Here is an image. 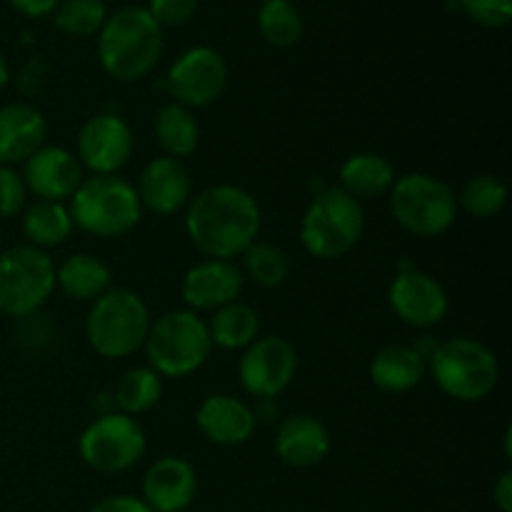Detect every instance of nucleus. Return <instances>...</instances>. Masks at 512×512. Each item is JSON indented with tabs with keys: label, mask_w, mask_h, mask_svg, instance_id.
Segmentation results:
<instances>
[{
	"label": "nucleus",
	"mask_w": 512,
	"mask_h": 512,
	"mask_svg": "<svg viewBox=\"0 0 512 512\" xmlns=\"http://www.w3.org/2000/svg\"><path fill=\"white\" fill-rule=\"evenodd\" d=\"M195 425L205 440L220 448H238L253 438L258 428L255 410L243 398L228 393H213L203 398L195 410Z\"/></svg>",
	"instance_id": "nucleus-19"
},
{
	"label": "nucleus",
	"mask_w": 512,
	"mask_h": 512,
	"mask_svg": "<svg viewBox=\"0 0 512 512\" xmlns=\"http://www.w3.org/2000/svg\"><path fill=\"white\" fill-rule=\"evenodd\" d=\"M150 323L148 303L135 290L110 288L90 303L85 338L100 358L123 360L143 350Z\"/></svg>",
	"instance_id": "nucleus-3"
},
{
	"label": "nucleus",
	"mask_w": 512,
	"mask_h": 512,
	"mask_svg": "<svg viewBox=\"0 0 512 512\" xmlns=\"http://www.w3.org/2000/svg\"><path fill=\"white\" fill-rule=\"evenodd\" d=\"M245 275L233 260L205 258L185 270L180 280V295L185 308L193 313H215L223 305L235 303L243 293Z\"/></svg>",
	"instance_id": "nucleus-16"
},
{
	"label": "nucleus",
	"mask_w": 512,
	"mask_h": 512,
	"mask_svg": "<svg viewBox=\"0 0 512 512\" xmlns=\"http://www.w3.org/2000/svg\"><path fill=\"white\" fill-rule=\"evenodd\" d=\"M298 235L305 253L313 258H345L365 235L363 203L338 185L320 190L300 218Z\"/></svg>",
	"instance_id": "nucleus-6"
},
{
	"label": "nucleus",
	"mask_w": 512,
	"mask_h": 512,
	"mask_svg": "<svg viewBox=\"0 0 512 512\" xmlns=\"http://www.w3.org/2000/svg\"><path fill=\"white\" fill-rule=\"evenodd\" d=\"M110 395H113V405L118 408V413L138 418V415L148 413L160 403V398H163V378L148 365L130 368L115 383V390Z\"/></svg>",
	"instance_id": "nucleus-28"
},
{
	"label": "nucleus",
	"mask_w": 512,
	"mask_h": 512,
	"mask_svg": "<svg viewBox=\"0 0 512 512\" xmlns=\"http://www.w3.org/2000/svg\"><path fill=\"white\" fill-rule=\"evenodd\" d=\"M8 83H10V65L8 60H5V55L0 53V90H3Z\"/></svg>",
	"instance_id": "nucleus-39"
},
{
	"label": "nucleus",
	"mask_w": 512,
	"mask_h": 512,
	"mask_svg": "<svg viewBox=\"0 0 512 512\" xmlns=\"http://www.w3.org/2000/svg\"><path fill=\"white\" fill-rule=\"evenodd\" d=\"M108 15V5L103 0H60L53 13V23L60 33L73 35V38H90L100 33Z\"/></svg>",
	"instance_id": "nucleus-31"
},
{
	"label": "nucleus",
	"mask_w": 512,
	"mask_h": 512,
	"mask_svg": "<svg viewBox=\"0 0 512 512\" xmlns=\"http://www.w3.org/2000/svg\"><path fill=\"white\" fill-rule=\"evenodd\" d=\"M148 448L143 425L130 415H98L78 438V453L90 470L103 475L125 473L140 463Z\"/></svg>",
	"instance_id": "nucleus-10"
},
{
	"label": "nucleus",
	"mask_w": 512,
	"mask_h": 512,
	"mask_svg": "<svg viewBox=\"0 0 512 512\" xmlns=\"http://www.w3.org/2000/svg\"><path fill=\"white\" fill-rule=\"evenodd\" d=\"M140 493L153 512H185L198 498V473L180 455H163L145 470Z\"/></svg>",
	"instance_id": "nucleus-18"
},
{
	"label": "nucleus",
	"mask_w": 512,
	"mask_h": 512,
	"mask_svg": "<svg viewBox=\"0 0 512 512\" xmlns=\"http://www.w3.org/2000/svg\"><path fill=\"white\" fill-rule=\"evenodd\" d=\"M428 375V358L415 345H385L370 360V380L388 395L410 393Z\"/></svg>",
	"instance_id": "nucleus-22"
},
{
	"label": "nucleus",
	"mask_w": 512,
	"mask_h": 512,
	"mask_svg": "<svg viewBox=\"0 0 512 512\" xmlns=\"http://www.w3.org/2000/svg\"><path fill=\"white\" fill-rule=\"evenodd\" d=\"M298 375V350L283 335H258L240 353L238 378L245 393L258 400H275Z\"/></svg>",
	"instance_id": "nucleus-11"
},
{
	"label": "nucleus",
	"mask_w": 512,
	"mask_h": 512,
	"mask_svg": "<svg viewBox=\"0 0 512 512\" xmlns=\"http://www.w3.org/2000/svg\"><path fill=\"white\" fill-rule=\"evenodd\" d=\"M428 373L448 398L458 403H480L500 383L498 355L475 338H450L428 355Z\"/></svg>",
	"instance_id": "nucleus-7"
},
{
	"label": "nucleus",
	"mask_w": 512,
	"mask_h": 512,
	"mask_svg": "<svg viewBox=\"0 0 512 512\" xmlns=\"http://www.w3.org/2000/svg\"><path fill=\"white\" fill-rule=\"evenodd\" d=\"M173 103L185 108H208L228 88V63L210 45H195L180 53L165 75Z\"/></svg>",
	"instance_id": "nucleus-12"
},
{
	"label": "nucleus",
	"mask_w": 512,
	"mask_h": 512,
	"mask_svg": "<svg viewBox=\"0 0 512 512\" xmlns=\"http://www.w3.org/2000/svg\"><path fill=\"white\" fill-rule=\"evenodd\" d=\"M508 203V185L498 175L480 173L470 178L458 193V210H465L468 215L480 220L495 218L503 213Z\"/></svg>",
	"instance_id": "nucleus-30"
},
{
	"label": "nucleus",
	"mask_w": 512,
	"mask_h": 512,
	"mask_svg": "<svg viewBox=\"0 0 512 512\" xmlns=\"http://www.w3.org/2000/svg\"><path fill=\"white\" fill-rule=\"evenodd\" d=\"M273 448L285 465L305 470L315 468L328 458L333 438H330V430L323 420L308 413H298L278 425Z\"/></svg>",
	"instance_id": "nucleus-20"
},
{
	"label": "nucleus",
	"mask_w": 512,
	"mask_h": 512,
	"mask_svg": "<svg viewBox=\"0 0 512 512\" xmlns=\"http://www.w3.org/2000/svg\"><path fill=\"white\" fill-rule=\"evenodd\" d=\"M90 512H153L143 503V498L135 495H110L103 498Z\"/></svg>",
	"instance_id": "nucleus-36"
},
{
	"label": "nucleus",
	"mask_w": 512,
	"mask_h": 512,
	"mask_svg": "<svg viewBox=\"0 0 512 512\" xmlns=\"http://www.w3.org/2000/svg\"><path fill=\"white\" fill-rule=\"evenodd\" d=\"M505 460H510V440H512V430H505Z\"/></svg>",
	"instance_id": "nucleus-40"
},
{
	"label": "nucleus",
	"mask_w": 512,
	"mask_h": 512,
	"mask_svg": "<svg viewBox=\"0 0 512 512\" xmlns=\"http://www.w3.org/2000/svg\"><path fill=\"white\" fill-rule=\"evenodd\" d=\"M198 10V0H150L148 13L160 28H183Z\"/></svg>",
	"instance_id": "nucleus-35"
},
{
	"label": "nucleus",
	"mask_w": 512,
	"mask_h": 512,
	"mask_svg": "<svg viewBox=\"0 0 512 512\" xmlns=\"http://www.w3.org/2000/svg\"><path fill=\"white\" fill-rule=\"evenodd\" d=\"M75 228L93 238H123L143 220L138 193L120 175H90L68 200Z\"/></svg>",
	"instance_id": "nucleus-4"
},
{
	"label": "nucleus",
	"mask_w": 512,
	"mask_h": 512,
	"mask_svg": "<svg viewBox=\"0 0 512 512\" xmlns=\"http://www.w3.org/2000/svg\"><path fill=\"white\" fill-rule=\"evenodd\" d=\"M20 228H23L28 245L38 250L58 248L73 235V218H70L68 203H50V200H35L25 205Z\"/></svg>",
	"instance_id": "nucleus-26"
},
{
	"label": "nucleus",
	"mask_w": 512,
	"mask_h": 512,
	"mask_svg": "<svg viewBox=\"0 0 512 512\" xmlns=\"http://www.w3.org/2000/svg\"><path fill=\"white\" fill-rule=\"evenodd\" d=\"M48 138V120L30 103L0 105V165L25 163Z\"/></svg>",
	"instance_id": "nucleus-21"
},
{
	"label": "nucleus",
	"mask_w": 512,
	"mask_h": 512,
	"mask_svg": "<svg viewBox=\"0 0 512 512\" xmlns=\"http://www.w3.org/2000/svg\"><path fill=\"white\" fill-rule=\"evenodd\" d=\"M260 228L263 210L240 185H208L185 205V233L205 258H240L258 240Z\"/></svg>",
	"instance_id": "nucleus-1"
},
{
	"label": "nucleus",
	"mask_w": 512,
	"mask_h": 512,
	"mask_svg": "<svg viewBox=\"0 0 512 512\" xmlns=\"http://www.w3.org/2000/svg\"><path fill=\"white\" fill-rule=\"evenodd\" d=\"M390 213L405 233L438 238L458 220V193L430 173H405L388 193Z\"/></svg>",
	"instance_id": "nucleus-8"
},
{
	"label": "nucleus",
	"mask_w": 512,
	"mask_h": 512,
	"mask_svg": "<svg viewBox=\"0 0 512 512\" xmlns=\"http://www.w3.org/2000/svg\"><path fill=\"white\" fill-rule=\"evenodd\" d=\"M493 503L500 512H512V473L505 470L493 485Z\"/></svg>",
	"instance_id": "nucleus-38"
},
{
	"label": "nucleus",
	"mask_w": 512,
	"mask_h": 512,
	"mask_svg": "<svg viewBox=\"0 0 512 512\" xmlns=\"http://www.w3.org/2000/svg\"><path fill=\"white\" fill-rule=\"evenodd\" d=\"M75 145V158L90 175H118L133 158V128L118 113H98L85 120Z\"/></svg>",
	"instance_id": "nucleus-13"
},
{
	"label": "nucleus",
	"mask_w": 512,
	"mask_h": 512,
	"mask_svg": "<svg viewBox=\"0 0 512 512\" xmlns=\"http://www.w3.org/2000/svg\"><path fill=\"white\" fill-rule=\"evenodd\" d=\"M8 3L25 18H45V15L55 13L60 0H8Z\"/></svg>",
	"instance_id": "nucleus-37"
},
{
	"label": "nucleus",
	"mask_w": 512,
	"mask_h": 512,
	"mask_svg": "<svg viewBox=\"0 0 512 512\" xmlns=\"http://www.w3.org/2000/svg\"><path fill=\"white\" fill-rule=\"evenodd\" d=\"M395 178V165L385 155L363 150L353 153L338 170V188L353 195L355 200H375L390 193Z\"/></svg>",
	"instance_id": "nucleus-23"
},
{
	"label": "nucleus",
	"mask_w": 512,
	"mask_h": 512,
	"mask_svg": "<svg viewBox=\"0 0 512 512\" xmlns=\"http://www.w3.org/2000/svg\"><path fill=\"white\" fill-rule=\"evenodd\" d=\"M28 205V188L23 175L10 165H0V220L18 218Z\"/></svg>",
	"instance_id": "nucleus-34"
},
{
	"label": "nucleus",
	"mask_w": 512,
	"mask_h": 512,
	"mask_svg": "<svg viewBox=\"0 0 512 512\" xmlns=\"http://www.w3.org/2000/svg\"><path fill=\"white\" fill-rule=\"evenodd\" d=\"M460 10L480 28H505L512 20V0H458Z\"/></svg>",
	"instance_id": "nucleus-33"
},
{
	"label": "nucleus",
	"mask_w": 512,
	"mask_h": 512,
	"mask_svg": "<svg viewBox=\"0 0 512 512\" xmlns=\"http://www.w3.org/2000/svg\"><path fill=\"white\" fill-rule=\"evenodd\" d=\"M153 135L163 155L185 160L198 150L200 123L193 115V110L185 108V105L165 103L160 105L153 118Z\"/></svg>",
	"instance_id": "nucleus-25"
},
{
	"label": "nucleus",
	"mask_w": 512,
	"mask_h": 512,
	"mask_svg": "<svg viewBox=\"0 0 512 512\" xmlns=\"http://www.w3.org/2000/svg\"><path fill=\"white\" fill-rule=\"evenodd\" d=\"M55 293V263L45 250L15 245L0 250V313L28 318L40 313Z\"/></svg>",
	"instance_id": "nucleus-9"
},
{
	"label": "nucleus",
	"mask_w": 512,
	"mask_h": 512,
	"mask_svg": "<svg viewBox=\"0 0 512 512\" xmlns=\"http://www.w3.org/2000/svg\"><path fill=\"white\" fill-rule=\"evenodd\" d=\"M208 333L213 340V348L243 353L260 335V318L248 303L235 300V303L215 310L213 318L208 320Z\"/></svg>",
	"instance_id": "nucleus-27"
},
{
	"label": "nucleus",
	"mask_w": 512,
	"mask_h": 512,
	"mask_svg": "<svg viewBox=\"0 0 512 512\" xmlns=\"http://www.w3.org/2000/svg\"><path fill=\"white\" fill-rule=\"evenodd\" d=\"M163 28L143 5H125L108 15L98 33L100 68L120 83H135L153 73L163 55Z\"/></svg>",
	"instance_id": "nucleus-2"
},
{
	"label": "nucleus",
	"mask_w": 512,
	"mask_h": 512,
	"mask_svg": "<svg viewBox=\"0 0 512 512\" xmlns=\"http://www.w3.org/2000/svg\"><path fill=\"white\" fill-rule=\"evenodd\" d=\"M303 15L293 0H265L258 10V30L273 48H293L303 38Z\"/></svg>",
	"instance_id": "nucleus-29"
},
{
	"label": "nucleus",
	"mask_w": 512,
	"mask_h": 512,
	"mask_svg": "<svg viewBox=\"0 0 512 512\" xmlns=\"http://www.w3.org/2000/svg\"><path fill=\"white\" fill-rule=\"evenodd\" d=\"M113 288V273L100 258L90 253H75L55 265V290L78 303H93Z\"/></svg>",
	"instance_id": "nucleus-24"
},
{
	"label": "nucleus",
	"mask_w": 512,
	"mask_h": 512,
	"mask_svg": "<svg viewBox=\"0 0 512 512\" xmlns=\"http://www.w3.org/2000/svg\"><path fill=\"white\" fill-rule=\"evenodd\" d=\"M240 258H243V268H240L243 275H248L260 288H278L288 280L290 260L278 245L255 240Z\"/></svg>",
	"instance_id": "nucleus-32"
},
{
	"label": "nucleus",
	"mask_w": 512,
	"mask_h": 512,
	"mask_svg": "<svg viewBox=\"0 0 512 512\" xmlns=\"http://www.w3.org/2000/svg\"><path fill=\"white\" fill-rule=\"evenodd\" d=\"M23 183L35 200L68 203L85 180L83 165L63 145H43L23 163Z\"/></svg>",
	"instance_id": "nucleus-17"
},
{
	"label": "nucleus",
	"mask_w": 512,
	"mask_h": 512,
	"mask_svg": "<svg viewBox=\"0 0 512 512\" xmlns=\"http://www.w3.org/2000/svg\"><path fill=\"white\" fill-rule=\"evenodd\" d=\"M143 350L148 368L160 378H188L203 368L213 350L208 320L188 308L170 310L150 323Z\"/></svg>",
	"instance_id": "nucleus-5"
},
{
	"label": "nucleus",
	"mask_w": 512,
	"mask_h": 512,
	"mask_svg": "<svg viewBox=\"0 0 512 512\" xmlns=\"http://www.w3.org/2000/svg\"><path fill=\"white\" fill-rule=\"evenodd\" d=\"M135 193L143 213H153L155 218H170L180 213L193 198V178L188 165L168 155L153 158L140 170Z\"/></svg>",
	"instance_id": "nucleus-15"
},
{
	"label": "nucleus",
	"mask_w": 512,
	"mask_h": 512,
	"mask_svg": "<svg viewBox=\"0 0 512 512\" xmlns=\"http://www.w3.org/2000/svg\"><path fill=\"white\" fill-rule=\"evenodd\" d=\"M390 310L400 323L410 328H435L445 320L450 310L448 290L438 278L423 270H400L388 288Z\"/></svg>",
	"instance_id": "nucleus-14"
}]
</instances>
